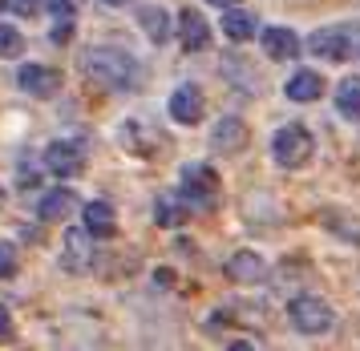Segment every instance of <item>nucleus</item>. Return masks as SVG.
Wrapping results in <instances>:
<instances>
[{
	"mask_svg": "<svg viewBox=\"0 0 360 351\" xmlns=\"http://www.w3.org/2000/svg\"><path fill=\"white\" fill-rule=\"evenodd\" d=\"M82 65L85 73L94 81H101L105 89H130L134 85V57L122 53L114 45H94L82 53Z\"/></svg>",
	"mask_w": 360,
	"mask_h": 351,
	"instance_id": "f257e3e1",
	"label": "nucleus"
},
{
	"mask_svg": "<svg viewBox=\"0 0 360 351\" xmlns=\"http://www.w3.org/2000/svg\"><path fill=\"white\" fill-rule=\"evenodd\" d=\"M219 194H223V182L214 174L211 166H202V161H191L186 170H182V198L198 210H214L219 206Z\"/></svg>",
	"mask_w": 360,
	"mask_h": 351,
	"instance_id": "f03ea898",
	"label": "nucleus"
},
{
	"mask_svg": "<svg viewBox=\"0 0 360 351\" xmlns=\"http://www.w3.org/2000/svg\"><path fill=\"white\" fill-rule=\"evenodd\" d=\"M311 150H316V142H311L308 126H283L276 133V161H279V166H288V170L308 166Z\"/></svg>",
	"mask_w": 360,
	"mask_h": 351,
	"instance_id": "7ed1b4c3",
	"label": "nucleus"
},
{
	"mask_svg": "<svg viewBox=\"0 0 360 351\" xmlns=\"http://www.w3.org/2000/svg\"><path fill=\"white\" fill-rule=\"evenodd\" d=\"M288 315H292V327L295 331H304V336H320V331H328L332 327V307L320 303L316 295H300V299H292V307H288Z\"/></svg>",
	"mask_w": 360,
	"mask_h": 351,
	"instance_id": "20e7f679",
	"label": "nucleus"
},
{
	"mask_svg": "<svg viewBox=\"0 0 360 351\" xmlns=\"http://www.w3.org/2000/svg\"><path fill=\"white\" fill-rule=\"evenodd\" d=\"M45 166H49L57 178H77V174L85 170L82 145H73V142H53L49 150H45Z\"/></svg>",
	"mask_w": 360,
	"mask_h": 351,
	"instance_id": "39448f33",
	"label": "nucleus"
},
{
	"mask_svg": "<svg viewBox=\"0 0 360 351\" xmlns=\"http://www.w3.org/2000/svg\"><path fill=\"white\" fill-rule=\"evenodd\" d=\"M61 73L57 69H49V65H25L20 69V89L33 97H57V89H61Z\"/></svg>",
	"mask_w": 360,
	"mask_h": 351,
	"instance_id": "423d86ee",
	"label": "nucleus"
},
{
	"mask_svg": "<svg viewBox=\"0 0 360 351\" xmlns=\"http://www.w3.org/2000/svg\"><path fill=\"white\" fill-rule=\"evenodd\" d=\"M82 218H85V234H94V239H114L117 234V210L110 202H85Z\"/></svg>",
	"mask_w": 360,
	"mask_h": 351,
	"instance_id": "0eeeda50",
	"label": "nucleus"
},
{
	"mask_svg": "<svg viewBox=\"0 0 360 351\" xmlns=\"http://www.w3.org/2000/svg\"><path fill=\"white\" fill-rule=\"evenodd\" d=\"M170 117L182 121V126H195L198 117H202V93H198L195 85H179L174 97H170Z\"/></svg>",
	"mask_w": 360,
	"mask_h": 351,
	"instance_id": "6e6552de",
	"label": "nucleus"
},
{
	"mask_svg": "<svg viewBox=\"0 0 360 351\" xmlns=\"http://www.w3.org/2000/svg\"><path fill=\"white\" fill-rule=\"evenodd\" d=\"M179 29H182V48L186 53H202V48L211 45V25L195 13V8H186L179 16Z\"/></svg>",
	"mask_w": 360,
	"mask_h": 351,
	"instance_id": "1a4fd4ad",
	"label": "nucleus"
},
{
	"mask_svg": "<svg viewBox=\"0 0 360 351\" xmlns=\"http://www.w3.org/2000/svg\"><path fill=\"white\" fill-rule=\"evenodd\" d=\"M211 145L219 150V154H235V150H243L247 145V126L239 121V117H223V121L214 126V133H211Z\"/></svg>",
	"mask_w": 360,
	"mask_h": 351,
	"instance_id": "9d476101",
	"label": "nucleus"
},
{
	"mask_svg": "<svg viewBox=\"0 0 360 351\" xmlns=\"http://www.w3.org/2000/svg\"><path fill=\"white\" fill-rule=\"evenodd\" d=\"M263 53L271 57V61H292L295 53H300V41H295L292 29H263Z\"/></svg>",
	"mask_w": 360,
	"mask_h": 351,
	"instance_id": "9b49d317",
	"label": "nucleus"
},
{
	"mask_svg": "<svg viewBox=\"0 0 360 351\" xmlns=\"http://www.w3.org/2000/svg\"><path fill=\"white\" fill-rule=\"evenodd\" d=\"M223 274H227L231 283H255V279H263V258L255 251H239V255H231Z\"/></svg>",
	"mask_w": 360,
	"mask_h": 351,
	"instance_id": "f8f14e48",
	"label": "nucleus"
},
{
	"mask_svg": "<svg viewBox=\"0 0 360 351\" xmlns=\"http://www.w3.org/2000/svg\"><path fill=\"white\" fill-rule=\"evenodd\" d=\"M308 48L316 53V57H328V61H344L348 57V37L344 32H311Z\"/></svg>",
	"mask_w": 360,
	"mask_h": 351,
	"instance_id": "ddd939ff",
	"label": "nucleus"
},
{
	"mask_svg": "<svg viewBox=\"0 0 360 351\" xmlns=\"http://www.w3.org/2000/svg\"><path fill=\"white\" fill-rule=\"evenodd\" d=\"M89 242H85V230H69L65 234V271L73 274H82L89 271Z\"/></svg>",
	"mask_w": 360,
	"mask_h": 351,
	"instance_id": "4468645a",
	"label": "nucleus"
},
{
	"mask_svg": "<svg viewBox=\"0 0 360 351\" xmlns=\"http://www.w3.org/2000/svg\"><path fill=\"white\" fill-rule=\"evenodd\" d=\"M69 210H73V194L69 190H49L41 202H37V218H41V223H61Z\"/></svg>",
	"mask_w": 360,
	"mask_h": 351,
	"instance_id": "2eb2a0df",
	"label": "nucleus"
},
{
	"mask_svg": "<svg viewBox=\"0 0 360 351\" xmlns=\"http://www.w3.org/2000/svg\"><path fill=\"white\" fill-rule=\"evenodd\" d=\"M320 93H324V81H320V73H311V69H300L288 81V97L292 101H316Z\"/></svg>",
	"mask_w": 360,
	"mask_h": 351,
	"instance_id": "dca6fc26",
	"label": "nucleus"
},
{
	"mask_svg": "<svg viewBox=\"0 0 360 351\" xmlns=\"http://www.w3.org/2000/svg\"><path fill=\"white\" fill-rule=\"evenodd\" d=\"M223 32H227V41H235V45H239V41H251V37H255V16L239 13V8L231 4L227 16H223Z\"/></svg>",
	"mask_w": 360,
	"mask_h": 351,
	"instance_id": "f3484780",
	"label": "nucleus"
},
{
	"mask_svg": "<svg viewBox=\"0 0 360 351\" xmlns=\"http://www.w3.org/2000/svg\"><path fill=\"white\" fill-rule=\"evenodd\" d=\"M336 105H340L344 117L360 121V77H344L340 89H336Z\"/></svg>",
	"mask_w": 360,
	"mask_h": 351,
	"instance_id": "a211bd4d",
	"label": "nucleus"
},
{
	"mask_svg": "<svg viewBox=\"0 0 360 351\" xmlns=\"http://www.w3.org/2000/svg\"><path fill=\"white\" fill-rule=\"evenodd\" d=\"M138 20H142V29L150 32V41H154V45H162L166 37H170V20H166V8H154V4H150V8H142V13H138Z\"/></svg>",
	"mask_w": 360,
	"mask_h": 351,
	"instance_id": "6ab92c4d",
	"label": "nucleus"
},
{
	"mask_svg": "<svg viewBox=\"0 0 360 351\" xmlns=\"http://www.w3.org/2000/svg\"><path fill=\"white\" fill-rule=\"evenodd\" d=\"M154 218H158V226H182L186 223V206H182L174 194H162L154 202Z\"/></svg>",
	"mask_w": 360,
	"mask_h": 351,
	"instance_id": "aec40b11",
	"label": "nucleus"
},
{
	"mask_svg": "<svg viewBox=\"0 0 360 351\" xmlns=\"http://www.w3.org/2000/svg\"><path fill=\"white\" fill-rule=\"evenodd\" d=\"M20 48H25V37L13 25H0V57H20Z\"/></svg>",
	"mask_w": 360,
	"mask_h": 351,
	"instance_id": "412c9836",
	"label": "nucleus"
},
{
	"mask_svg": "<svg viewBox=\"0 0 360 351\" xmlns=\"http://www.w3.org/2000/svg\"><path fill=\"white\" fill-rule=\"evenodd\" d=\"M13 274H17V246L0 242V279H13Z\"/></svg>",
	"mask_w": 360,
	"mask_h": 351,
	"instance_id": "4be33fe9",
	"label": "nucleus"
},
{
	"mask_svg": "<svg viewBox=\"0 0 360 351\" xmlns=\"http://www.w3.org/2000/svg\"><path fill=\"white\" fill-rule=\"evenodd\" d=\"M0 8H8V13H17V16H33L37 0H0Z\"/></svg>",
	"mask_w": 360,
	"mask_h": 351,
	"instance_id": "5701e85b",
	"label": "nucleus"
},
{
	"mask_svg": "<svg viewBox=\"0 0 360 351\" xmlns=\"http://www.w3.org/2000/svg\"><path fill=\"white\" fill-rule=\"evenodd\" d=\"M45 8L57 16H73V0H45Z\"/></svg>",
	"mask_w": 360,
	"mask_h": 351,
	"instance_id": "b1692460",
	"label": "nucleus"
},
{
	"mask_svg": "<svg viewBox=\"0 0 360 351\" xmlns=\"http://www.w3.org/2000/svg\"><path fill=\"white\" fill-rule=\"evenodd\" d=\"M69 37H73V20H61V25L53 29V41H57V45H65Z\"/></svg>",
	"mask_w": 360,
	"mask_h": 351,
	"instance_id": "393cba45",
	"label": "nucleus"
},
{
	"mask_svg": "<svg viewBox=\"0 0 360 351\" xmlns=\"http://www.w3.org/2000/svg\"><path fill=\"white\" fill-rule=\"evenodd\" d=\"M4 339H13V315L0 307V343H4Z\"/></svg>",
	"mask_w": 360,
	"mask_h": 351,
	"instance_id": "a878e982",
	"label": "nucleus"
},
{
	"mask_svg": "<svg viewBox=\"0 0 360 351\" xmlns=\"http://www.w3.org/2000/svg\"><path fill=\"white\" fill-rule=\"evenodd\" d=\"M211 4H219V8H231V4H239V0H211Z\"/></svg>",
	"mask_w": 360,
	"mask_h": 351,
	"instance_id": "bb28decb",
	"label": "nucleus"
},
{
	"mask_svg": "<svg viewBox=\"0 0 360 351\" xmlns=\"http://www.w3.org/2000/svg\"><path fill=\"white\" fill-rule=\"evenodd\" d=\"M101 4H126V0H101Z\"/></svg>",
	"mask_w": 360,
	"mask_h": 351,
	"instance_id": "cd10ccee",
	"label": "nucleus"
},
{
	"mask_svg": "<svg viewBox=\"0 0 360 351\" xmlns=\"http://www.w3.org/2000/svg\"><path fill=\"white\" fill-rule=\"evenodd\" d=\"M0 206H4V190H0Z\"/></svg>",
	"mask_w": 360,
	"mask_h": 351,
	"instance_id": "c85d7f7f",
	"label": "nucleus"
}]
</instances>
